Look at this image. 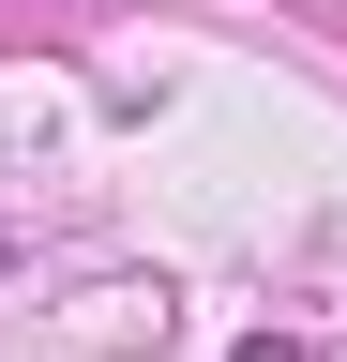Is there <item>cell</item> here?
<instances>
[{"label": "cell", "instance_id": "6da1fadb", "mask_svg": "<svg viewBox=\"0 0 347 362\" xmlns=\"http://www.w3.org/2000/svg\"><path fill=\"white\" fill-rule=\"evenodd\" d=\"M227 362H302V347H287V332H257V347H227Z\"/></svg>", "mask_w": 347, "mask_h": 362}]
</instances>
